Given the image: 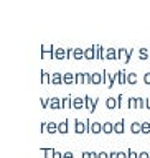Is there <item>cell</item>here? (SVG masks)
<instances>
[{"label":"cell","instance_id":"obj_1","mask_svg":"<svg viewBox=\"0 0 150 158\" xmlns=\"http://www.w3.org/2000/svg\"><path fill=\"white\" fill-rule=\"evenodd\" d=\"M73 123H74V132L76 133H86V132H91V120H88L86 122H83V120H79V118H74L73 120Z\"/></svg>","mask_w":150,"mask_h":158},{"label":"cell","instance_id":"obj_2","mask_svg":"<svg viewBox=\"0 0 150 158\" xmlns=\"http://www.w3.org/2000/svg\"><path fill=\"white\" fill-rule=\"evenodd\" d=\"M40 51H41L43 59H54V44H40Z\"/></svg>","mask_w":150,"mask_h":158},{"label":"cell","instance_id":"obj_3","mask_svg":"<svg viewBox=\"0 0 150 158\" xmlns=\"http://www.w3.org/2000/svg\"><path fill=\"white\" fill-rule=\"evenodd\" d=\"M132 51L134 49H127V48H119L117 49V53H119V59L124 63V64H127L129 61H131V56H132Z\"/></svg>","mask_w":150,"mask_h":158},{"label":"cell","instance_id":"obj_4","mask_svg":"<svg viewBox=\"0 0 150 158\" xmlns=\"http://www.w3.org/2000/svg\"><path fill=\"white\" fill-rule=\"evenodd\" d=\"M68 58L81 61V59H84V49H81V48H68Z\"/></svg>","mask_w":150,"mask_h":158},{"label":"cell","instance_id":"obj_5","mask_svg":"<svg viewBox=\"0 0 150 158\" xmlns=\"http://www.w3.org/2000/svg\"><path fill=\"white\" fill-rule=\"evenodd\" d=\"M84 102H86V109H88V110L89 112H94V110H96V104L99 102V97H91V96H88V94H86V96H84Z\"/></svg>","mask_w":150,"mask_h":158},{"label":"cell","instance_id":"obj_6","mask_svg":"<svg viewBox=\"0 0 150 158\" xmlns=\"http://www.w3.org/2000/svg\"><path fill=\"white\" fill-rule=\"evenodd\" d=\"M102 76H104V86H106L107 89H111V87L114 86V82H116L114 74H111L109 71H106V69H104V71H102Z\"/></svg>","mask_w":150,"mask_h":158},{"label":"cell","instance_id":"obj_7","mask_svg":"<svg viewBox=\"0 0 150 158\" xmlns=\"http://www.w3.org/2000/svg\"><path fill=\"white\" fill-rule=\"evenodd\" d=\"M54 59H68V49L54 44Z\"/></svg>","mask_w":150,"mask_h":158},{"label":"cell","instance_id":"obj_8","mask_svg":"<svg viewBox=\"0 0 150 158\" xmlns=\"http://www.w3.org/2000/svg\"><path fill=\"white\" fill-rule=\"evenodd\" d=\"M69 132V118H63L58 122V133H68Z\"/></svg>","mask_w":150,"mask_h":158},{"label":"cell","instance_id":"obj_9","mask_svg":"<svg viewBox=\"0 0 150 158\" xmlns=\"http://www.w3.org/2000/svg\"><path fill=\"white\" fill-rule=\"evenodd\" d=\"M126 130V120L124 118H119V120L114 123V133H124Z\"/></svg>","mask_w":150,"mask_h":158},{"label":"cell","instance_id":"obj_10","mask_svg":"<svg viewBox=\"0 0 150 158\" xmlns=\"http://www.w3.org/2000/svg\"><path fill=\"white\" fill-rule=\"evenodd\" d=\"M84 59H89V61H91V59H96V46H89L88 49H84Z\"/></svg>","mask_w":150,"mask_h":158},{"label":"cell","instance_id":"obj_11","mask_svg":"<svg viewBox=\"0 0 150 158\" xmlns=\"http://www.w3.org/2000/svg\"><path fill=\"white\" fill-rule=\"evenodd\" d=\"M106 59H111V61H114V59H119V53L116 48H107L106 49Z\"/></svg>","mask_w":150,"mask_h":158},{"label":"cell","instance_id":"obj_12","mask_svg":"<svg viewBox=\"0 0 150 158\" xmlns=\"http://www.w3.org/2000/svg\"><path fill=\"white\" fill-rule=\"evenodd\" d=\"M74 82H76V74H73V73L63 74V84H74Z\"/></svg>","mask_w":150,"mask_h":158},{"label":"cell","instance_id":"obj_13","mask_svg":"<svg viewBox=\"0 0 150 158\" xmlns=\"http://www.w3.org/2000/svg\"><path fill=\"white\" fill-rule=\"evenodd\" d=\"M61 106H63V109H71L73 107V96L71 94H68V96H64L61 99Z\"/></svg>","mask_w":150,"mask_h":158},{"label":"cell","instance_id":"obj_14","mask_svg":"<svg viewBox=\"0 0 150 158\" xmlns=\"http://www.w3.org/2000/svg\"><path fill=\"white\" fill-rule=\"evenodd\" d=\"M86 107V102H84V97H73V109H83Z\"/></svg>","mask_w":150,"mask_h":158},{"label":"cell","instance_id":"obj_15","mask_svg":"<svg viewBox=\"0 0 150 158\" xmlns=\"http://www.w3.org/2000/svg\"><path fill=\"white\" fill-rule=\"evenodd\" d=\"M96 46V59H104L106 58V49L102 44H94Z\"/></svg>","mask_w":150,"mask_h":158},{"label":"cell","instance_id":"obj_16","mask_svg":"<svg viewBox=\"0 0 150 158\" xmlns=\"http://www.w3.org/2000/svg\"><path fill=\"white\" fill-rule=\"evenodd\" d=\"M139 59L140 61H150V49H147V48H140V51H139Z\"/></svg>","mask_w":150,"mask_h":158},{"label":"cell","instance_id":"obj_17","mask_svg":"<svg viewBox=\"0 0 150 158\" xmlns=\"http://www.w3.org/2000/svg\"><path fill=\"white\" fill-rule=\"evenodd\" d=\"M49 107H51V109H63L61 99H58V97H49Z\"/></svg>","mask_w":150,"mask_h":158},{"label":"cell","instance_id":"obj_18","mask_svg":"<svg viewBox=\"0 0 150 158\" xmlns=\"http://www.w3.org/2000/svg\"><path fill=\"white\" fill-rule=\"evenodd\" d=\"M104 82V76H102V73H92V82L91 84H102Z\"/></svg>","mask_w":150,"mask_h":158},{"label":"cell","instance_id":"obj_19","mask_svg":"<svg viewBox=\"0 0 150 158\" xmlns=\"http://www.w3.org/2000/svg\"><path fill=\"white\" fill-rule=\"evenodd\" d=\"M106 107L107 109H119V106H117V97H107L106 99Z\"/></svg>","mask_w":150,"mask_h":158},{"label":"cell","instance_id":"obj_20","mask_svg":"<svg viewBox=\"0 0 150 158\" xmlns=\"http://www.w3.org/2000/svg\"><path fill=\"white\" fill-rule=\"evenodd\" d=\"M51 84H63V74L61 73H53L51 74Z\"/></svg>","mask_w":150,"mask_h":158},{"label":"cell","instance_id":"obj_21","mask_svg":"<svg viewBox=\"0 0 150 158\" xmlns=\"http://www.w3.org/2000/svg\"><path fill=\"white\" fill-rule=\"evenodd\" d=\"M102 132L104 133H114V123L112 122H104L102 123Z\"/></svg>","mask_w":150,"mask_h":158},{"label":"cell","instance_id":"obj_22","mask_svg":"<svg viewBox=\"0 0 150 158\" xmlns=\"http://www.w3.org/2000/svg\"><path fill=\"white\" fill-rule=\"evenodd\" d=\"M131 132L132 133H142V122H132L131 123Z\"/></svg>","mask_w":150,"mask_h":158},{"label":"cell","instance_id":"obj_23","mask_svg":"<svg viewBox=\"0 0 150 158\" xmlns=\"http://www.w3.org/2000/svg\"><path fill=\"white\" fill-rule=\"evenodd\" d=\"M40 76H41V82L43 84H49V82H51V74H48L45 69L40 71Z\"/></svg>","mask_w":150,"mask_h":158},{"label":"cell","instance_id":"obj_24","mask_svg":"<svg viewBox=\"0 0 150 158\" xmlns=\"http://www.w3.org/2000/svg\"><path fill=\"white\" fill-rule=\"evenodd\" d=\"M102 132V123L101 122H92L91 123V133H101Z\"/></svg>","mask_w":150,"mask_h":158},{"label":"cell","instance_id":"obj_25","mask_svg":"<svg viewBox=\"0 0 150 158\" xmlns=\"http://www.w3.org/2000/svg\"><path fill=\"white\" fill-rule=\"evenodd\" d=\"M46 133H58V123L56 122H48V127H46Z\"/></svg>","mask_w":150,"mask_h":158},{"label":"cell","instance_id":"obj_26","mask_svg":"<svg viewBox=\"0 0 150 158\" xmlns=\"http://www.w3.org/2000/svg\"><path fill=\"white\" fill-rule=\"evenodd\" d=\"M41 152H43L45 158H54V150H53V148H46V147H43V148H41Z\"/></svg>","mask_w":150,"mask_h":158},{"label":"cell","instance_id":"obj_27","mask_svg":"<svg viewBox=\"0 0 150 158\" xmlns=\"http://www.w3.org/2000/svg\"><path fill=\"white\" fill-rule=\"evenodd\" d=\"M119 84H126L127 82V73L124 71V69H121L119 71V81H117Z\"/></svg>","mask_w":150,"mask_h":158},{"label":"cell","instance_id":"obj_28","mask_svg":"<svg viewBox=\"0 0 150 158\" xmlns=\"http://www.w3.org/2000/svg\"><path fill=\"white\" fill-rule=\"evenodd\" d=\"M137 82V74L135 73H127V84H135Z\"/></svg>","mask_w":150,"mask_h":158},{"label":"cell","instance_id":"obj_29","mask_svg":"<svg viewBox=\"0 0 150 158\" xmlns=\"http://www.w3.org/2000/svg\"><path fill=\"white\" fill-rule=\"evenodd\" d=\"M127 107L129 109H135L137 107V97H129L127 99Z\"/></svg>","mask_w":150,"mask_h":158},{"label":"cell","instance_id":"obj_30","mask_svg":"<svg viewBox=\"0 0 150 158\" xmlns=\"http://www.w3.org/2000/svg\"><path fill=\"white\" fill-rule=\"evenodd\" d=\"M142 133H150V122L148 120L142 122Z\"/></svg>","mask_w":150,"mask_h":158},{"label":"cell","instance_id":"obj_31","mask_svg":"<svg viewBox=\"0 0 150 158\" xmlns=\"http://www.w3.org/2000/svg\"><path fill=\"white\" fill-rule=\"evenodd\" d=\"M137 107H140V109H144V107H147V99L137 97Z\"/></svg>","mask_w":150,"mask_h":158},{"label":"cell","instance_id":"obj_32","mask_svg":"<svg viewBox=\"0 0 150 158\" xmlns=\"http://www.w3.org/2000/svg\"><path fill=\"white\" fill-rule=\"evenodd\" d=\"M40 102H41V107L43 109H48L49 107V97L46 99V97H41V99H40Z\"/></svg>","mask_w":150,"mask_h":158},{"label":"cell","instance_id":"obj_33","mask_svg":"<svg viewBox=\"0 0 150 158\" xmlns=\"http://www.w3.org/2000/svg\"><path fill=\"white\" fill-rule=\"evenodd\" d=\"M84 82V73H76V84Z\"/></svg>","mask_w":150,"mask_h":158},{"label":"cell","instance_id":"obj_34","mask_svg":"<svg viewBox=\"0 0 150 158\" xmlns=\"http://www.w3.org/2000/svg\"><path fill=\"white\" fill-rule=\"evenodd\" d=\"M144 82H145L147 86H150V71L144 74Z\"/></svg>","mask_w":150,"mask_h":158},{"label":"cell","instance_id":"obj_35","mask_svg":"<svg viewBox=\"0 0 150 158\" xmlns=\"http://www.w3.org/2000/svg\"><path fill=\"white\" fill-rule=\"evenodd\" d=\"M127 155H129V158H139V153H137V152H134V150H129V152H127Z\"/></svg>","mask_w":150,"mask_h":158},{"label":"cell","instance_id":"obj_36","mask_svg":"<svg viewBox=\"0 0 150 158\" xmlns=\"http://www.w3.org/2000/svg\"><path fill=\"white\" fill-rule=\"evenodd\" d=\"M46 127H48V122H41V123H40V130H41L43 133H46Z\"/></svg>","mask_w":150,"mask_h":158},{"label":"cell","instance_id":"obj_37","mask_svg":"<svg viewBox=\"0 0 150 158\" xmlns=\"http://www.w3.org/2000/svg\"><path fill=\"white\" fill-rule=\"evenodd\" d=\"M122 102H124V94H119L117 96V106L122 107Z\"/></svg>","mask_w":150,"mask_h":158},{"label":"cell","instance_id":"obj_38","mask_svg":"<svg viewBox=\"0 0 150 158\" xmlns=\"http://www.w3.org/2000/svg\"><path fill=\"white\" fill-rule=\"evenodd\" d=\"M139 158H150V152H140L139 153Z\"/></svg>","mask_w":150,"mask_h":158},{"label":"cell","instance_id":"obj_39","mask_svg":"<svg viewBox=\"0 0 150 158\" xmlns=\"http://www.w3.org/2000/svg\"><path fill=\"white\" fill-rule=\"evenodd\" d=\"M117 158H129L127 152H117Z\"/></svg>","mask_w":150,"mask_h":158},{"label":"cell","instance_id":"obj_40","mask_svg":"<svg viewBox=\"0 0 150 158\" xmlns=\"http://www.w3.org/2000/svg\"><path fill=\"white\" fill-rule=\"evenodd\" d=\"M63 158H74V155H73L71 152H64L63 153Z\"/></svg>","mask_w":150,"mask_h":158},{"label":"cell","instance_id":"obj_41","mask_svg":"<svg viewBox=\"0 0 150 158\" xmlns=\"http://www.w3.org/2000/svg\"><path fill=\"white\" fill-rule=\"evenodd\" d=\"M99 158H109V153H106V152H101V153H99Z\"/></svg>","mask_w":150,"mask_h":158},{"label":"cell","instance_id":"obj_42","mask_svg":"<svg viewBox=\"0 0 150 158\" xmlns=\"http://www.w3.org/2000/svg\"><path fill=\"white\" fill-rule=\"evenodd\" d=\"M83 158H91V152H83Z\"/></svg>","mask_w":150,"mask_h":158},{"label":"cell","instance_id":"obj_43","mask_svg":"<svg viewBox=\"0 0 150 158\" xmlns=\"http://www.w3.org/2000/svg\"><path fill=\"white\" fill-rule=\"evenodd\" d=\"M109 158H117V152H111L109 153Z\"/></svg>","mask_w":150,"mask_h":158},{"label":"cell","instance_id":"obj_44","mask_svg":"<svg viewBox=\"0 0 150 158\" xmlns=\"http://www.w3.org/2000/svg\"><path fill=\"white\" fill-rule=\"evenodd\" d=\"M54 158H63V155H61L59 152H56V150H54Z\"/></svg>","mask_w":150,"mask_h":158},{"label":"cell","instance_id":"obj_45","mask_svg":"<svg viewBox=\"0 0 150 158\" xmlns=\"http://www.w3.org/2000/svg\"><path fill=\"white\" fill-rule=\"evenodd\" d=\"M91 158H99V153H96V152H91Z\"/></svg>","mask_w":150,"mask_h":158},{"label":"cell","instance_id":"obj_46","mask_svg":"<svg viewBox=\"0 0 150 158\" xmlns=\"http://www.w3.org/2000/svg\"><path fill=\"white\" fill-rule=\"evenodd\" d=\"M147 109H150V97L147 99Z\"/></svg>","mask_w":150,"mask_h":158}]
</instances>
